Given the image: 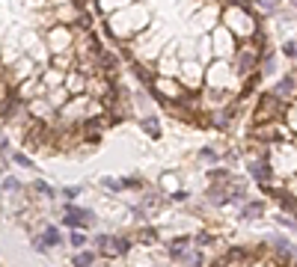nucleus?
Masks as SVG:
<instances>
[{"instance_id": "f257e3e1", "label": "nucleus", "mask_w": 297, "mask_h": 267, "mask_svg": "<svg viewBox=\"0 0 297 267\" xmlns=\"http://www.w3.org/2000/svg\"><path fill=\"white\" fill-rule=\"evenodd\" d=\"M250 146L256 158L274 166V181L262 184V190L297 217V89L286 98L280 95V110L268 122H253Z\"/></svg>"}, {"instance_id": "f03ea898", "label": "nucleus", "mask_w": 297, "mask_h": 267, "mask_svg": "<svg viewBox=\"0 0 297 267\" xmlns=\"http://www.w3.org/2000/svg\"><path fill=\"white\" fill-rule=\"evenodd\" d=\"M92 220V214L89 211H83V208H74L71 202H68V208H65V217H62V223L68 226V229H80V226H86Z\"/></svg>"}, {"instance_id": "7ed1b4c3", "label": "nucleus", "mask_w": 297, "mask_h": 267, "mask_svg": "<svg viewBox=\"0 0 297 267\" xmlns=\"http://www.w3.org/2000/svg\"><path fill=\"white\" fill-rule=\"evenodd\" d=\"M187 253H190V241H187V238H178V241H173V244L167 247V256L176 259V262H181Z\"/></svg>"}, {"instance_id": "20e7f679", "label": "nucleus", "mask_w": 297, "mask_h": 267, "mask_svg": "<svg viewBox=\"0 0 297 267\" xmlns=\"http://www.w3.org/2000/svg\"><path fill=\"white\" fill-rule=\"evenodd\" d=\"M265 214V202L262 199H253V202H247L244 208H241V217L244 220H256V217H262Z\"/></svg>"}, {"instance_id": "39448f33", "label": "nucleus", "mask_w": 297, "mask_h": 267, "mask_svg": "<svg viewBox=\"0 0 297 267\" xmlns=\"http://www.w3.org/2000/svg\"><path fill=\"white\" fill-rule=\"evenodd\" d=\"M95 247H98L101 256L116 259V250H113V238H110V235H98V238H95Z\"/></svg>"}, {"instance_id": "423d86ee", "label": "nucleus", "mask_w": 297, "mask_h": 267, "mask_svg": "<svg viewBox=\"0 0 297 267\" xmlns=\"http://www.w3.org/2000/svg\"><path fill=\"white\" fill-rule=\"evenodd\" d=\"M247 199V184L244 181H229V202H244Z\"/></svg>"}, {"instance_id": "0eeeda50", "label": "nucleus", "mask_w": 297, "mask_h": 267, "mask_svg": "<svg viewBox=\"0 0 297 267\" xmlns=\"http://www.w3.org/2000/svg\"><path fill=\"white\" fill-rule=\"evenodd\" d=\"M208 178H211V184H229V181H235V175L229 169H208Z\"/></svg>"}, {"instance_id": "6e6552de", "label": "nucleus", "mask_w": 297, "mask_h": 267, "mask_svg": "<svg viewBox=\"0 0 297 267\" xmlns=\"http://www.w3.org/2000/svg\"><path fill=\"white\" fill-rule=\"evenodd\" d=\"M143 131H146L152 140H158V137H161V125H158V119H155V116H146V119H143Z\"/></svg>"}, {"instance_id": "1a4fd4ad", "label": "nucleus", "mask_w": 297, "mask_h": 267, "mask_svg": "<svg viewBox=\"0 0 297 267\" xmlns=\"http://www.w3.org/2000/svg\"><path fill=\"white\" fill-rule=\"evenodd\" d=\"M33 190H39V193H42V196H48V199H54V196H57V190H54L48 181H33Z\"/></svg>"}, {"instance_id": "9d476101", "label": "nucleus", "mask_w": 297, "mask_h": 267, "mask_svg": "<svg viewBox=\"0 0 297 267\" xmlns=\"http://www.w3.org/2000/svg\"><path fill=\"white\" fill-rule=\"evenodd\" d=\"M42 238L48 241V247H57V244H59V229H54V226H48V229L42 232Z\"/></svg>"}, {"instance_id": "9b49d317", "label": "nucleus", "mask_w": 297, "mask_h": 267, "mask_svg": "<svg viewBox=\"0 0 297 267\" xmlns=\"http://www.w3.org/2000/svg\"><path fill=\"white\" fill-rule=\"evenodd\" d=\"M113 250H116V256H125L131 250V238H113Z\"/></svg>"}, {"instance_id": "f8f14e48", "label": "nucleus", "mask_w": 297, "mask_h": 267, "mask_svg": "<svg viewBox=\"0 0 297 267\" xmlns=\"http://www.w3.org/2000/svg\"><path fill=\"white\" fill-rule=\"evenodd\" d=\"M92 262H95V253H77V256L71 259V265H80V267L92 265Z\"/></svg>"}, {"instance_id": "ddd939ff", "label": "nucleus", "mask_w": 297, "mask_h": 267, "mask_svg": "<svg viewBox=\"0 0 297 267\" xmlns=\"http://www.w3.org/2000/svg\"><path fill=\"white\" fill-rule=\"evenodd\" d=\"M68 244H71V247H74V250H80V247H83V244H86V238H83V235H80V232H71V235H68Z\"/></svg>"}, {"instance_id": "4468645a", "label": "nucleus", "mask_w": 297, "mask_h": 267, "mask_svg": "<svg viewBox=\"0 0 297 267\" xmlns=\"http://www.w3.org/2000/svg\"><path fill=\"white\" fill-rule=\"evenodd\" d=\"M199 158H202L205 163H217V152H214V149H202V152H199Z\"/></svg>"}, {"instance_id": "2eb2a0df", "label": "nucleus", "mask_w": 297, "mask_h": 267, "mask_svg": "<svg viewBox=\"0 0 297 267\" xmlns=\"http://www.w3.org/2000/svg\"><path fill=\"white\" fill-rule=\"evenodd\" d=\"M15 163H18V166H24V169H33V160H30L24 152H18V155H15Z\"/></svg>"}, {"instance_id": "dca6fc26", "label": "nucleus", "mask_w": 297, "mask_h": 267, "mask_svg": "<svg viewBox=\"0 0 297 267\" xmlns=\"http://www.w3.org/2000/svg\"><path fill=\"white\" fill-rule=\"evenodd\" d=\"M33 250H36V253H48L51 247H48V241H45V238L39 235V238H33Z\"/></svg>"}, {"instance_id": "f3484780", "label": "nucleus", "mask_w": 297, "mask_h": 267, "mask_svg": "<svg viewBox=\"0 0 297 267\" xmlns=\"http://www.w3.org/2000/svg\"><path fill=\"white\" fill-rule=\"evenodd\" d=\"M181 262H184V265H202V256H199L196 250H190V253H187V256H184Z\"/></svg>"}, {"instance_id": "a211bd4d", "label": "nucleus", "mask_w": 297, "mask_h": 267, "mask_svg": "<svg viewBox=\"0 0 297 267\" xmlns=\"http://www.w3.org/2000/svg\"><path fill=\"white\" fill-rule=\"evenodd\" d=\"M256 3H259L262 12H277V3H280V0H256Z\"/></svg>"}, {"instance_id": "6ab92c4d", "label": "nucleus", "mask_w": 297, "mask_h": 267, "mask_svg": "<svg viewBox=\"0 0 297 267\" xmlns=\"http://www.w3.org/2000/svg\"><path fill=\"white\" fill-rule=\"evenodd\" d=\"M101 184H104L107 190H122V187H125V184H122V181H116V178H104Z\"/></svg>"}, {"instance_id": "aec40b11", "label": "nucleus", "mask_w": 297, "mask_h": 267, "mask_svg": "<svg viewBox=\"0 0 297 267\" xmlns=\"http://www.w3.org/2000/svg\"><path fill=\"white\" fill-rule=\"evenodd\" d=\"M283 53H286V56H297V42H286V45H283Z\"/></svg>"}, {"instance_id": "412c9836", "label": "nucleus", "mask_w": 297, "mask_h": 267, "mask_svg": "<svg viewBox=\"0 0 297 267\" xmlns=\"http://www.w3.org/2000/svg\"><path fill=\"white\" fill-rule=\"evenodd\" d=\"M62 196L71 202V199H77V196H80V187H65V190H62Z\"/></svg>"}, {"instance_id": "4be33fe9", "label": "nucleus", "mask_w": 297, "mask_h": 267, "mask_svg": "<svg viewBox=\"0 0 297 267\" xmlns=\"http://www.w3.org/2000/svg\"><path fill=\"white\" fill-rule=\"evenodd\" d=\"M140 238H146V241H155V238H158V232H155L152 226H143V232H140Z\"/></svg>"}, {"instance_id": "5701e85b", "label": "nucleus", "mask_w": 297, "mask_h": 267, "mask_svg": "<svg viewBox=\"0 0 297 267\" xmlns=\"http://www.w3.org/2000/svg\"><path fill=\"white\" fill-rule=\"evenodd\" d=\"M21 184L15 181V178H3V190H18Z\"/></svg>"}, {"instance_id": "b1692460", "label": "nucleus", "mask_w": 297, "mask_h": 267, "mask_svg": "<svg viewBox=\"0 0 297 267\" xmlns=\"http://www.w3.org/2000/svg\"><path fill=\"white\" fill-rule=\"evenodd\" d=\"M196 244H199V247H208V244H214V241H211V235H208V232H202V235L196 238Z\"/></svg>"}, {"instance_id": "393cba45", "label": "nucleus", "mask_w": 297, "mask_h": 267, "mask_svg": "<svg viewBox=\"0 0 297 267\" xmlns=\"http://www.w3.org/2000/svg\"><path fill=\"white\" fill-rule=\"evenodd\" d=\"M173 199H176V202H184V199H187V193H184V190H176V193H173Z\"/></svg>"}, {"instance_id": "a878e982", "label": "nucleus", "mask_w": 297, "mask_h": 267, "mask_svg": "<svg viewBox=\"0 0 297 267\" xmlns=\"http://www.w3.org/2000/svg\"><path fill=\"white\" fill-rule=\"evenodd\" d=\"M3 152H6V137L0 134V155H3Z\"/></svg>"}, {"instance_id": "bb28decb", "label": "nucleus", "mask_w": 297, "mask_h": 267, "mask_svg": "<svg viewBox=\"0 0 297 267\" xmlns=\"http://www.w3.org/2000/svg\"><path fill=\"white\" fill-rule=\"evenodd\" d=\"M292 3H295V6H297V0H292Z\"/></svg>"}]
</instances>
